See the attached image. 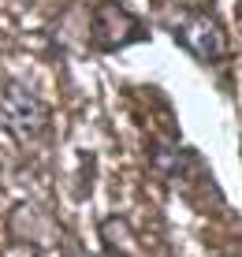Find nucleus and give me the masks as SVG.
I'll return each instance as SVG.
<instances>
[{
  "mask_svg": "<svg viewBox=\"0 0 242 257\" xmlns=\"http://www.w3.org/2000/svg\"><path fill=\"white\" fill-rule=\"evenodd\" d=\"M168 34L175 38L179 49H186V56H194L205 67L223 64L231 56V41H227L223 23L209 12H198V8L179 12L175 19H168Z\"/></svg>",
  "mask_w": 242,
  "mask_h": 257,
  "instance_id": "obj_1",
  "label": "nucleus"
},
{
  "mask_svg": "<svg viewBox=\"0 0 242 257\" xmlns=\"http://www.w3.org/2000/svg\"><path fill=\"white\" fill-rule=\"evenodd\" d=\"M235 15H238V19H242V0H235Z\"/></svg>",
  "mask_w": 242,
  "mask_h": 257,
  "instance_id": "obj_4",
  "label": "nucleus"
},
{
  "mask_svg": "<svg viewBox=\"0 0 242 257\" xmlns=\"http://www.w3.org/2000/svg\"><path fill=\"white\" fill-rule=\"evenodd\" d=\"M89 38H93L97 52H119V49L134 45V41H146L149 26L134 12H127L119 0H104V4H97V12H93Z\"/></svg>",
  "mask_w": 242,
  "mask_h": 257,
  "instance_id": "obj_2",
  "label": "nucleus"
},
{
  "mask_svg": "<svg viewBox=\"0 0 242 257\" xmlns=\"http://www.w3.org/2000/svg\"><path fill=\"white\" fill-rule=\"evenodd\" d=\"M0 119L8 123L12 135H19L23 142H34L49 127V108L23 82H4V90H0Z\"/></svg>",
  "mask_w": 242,
  "mask_h": 257,
  "instance_id": "obj_3",
  "label": "nucleus"
}]
</instances>
